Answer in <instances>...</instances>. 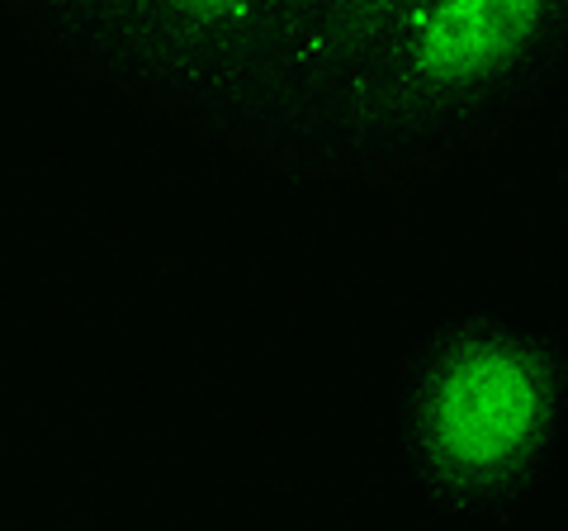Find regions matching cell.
I'll use <instances>...</instances> for the list:
<instances>
[{"label":"cell","mask_w":568,"mask_h":531,"mask_svg":"<svg viewBox=\"0 0 568 531\" xmlns=\"http://www.w3.org/2000/svg\"><path fill=\"white\" fill-rule=\"evenodd\" d=\"M52 72L256 176L313 181L361 48L304 0H6Z\"/></svg>","instance_id":"obj_1"},{"label":"cell","mask_w":568,"mask_h":531,"mask_svg":"<svg viewBox=\"0 0 568 531\" xmlns=\"http://www.w3.org/2000/svg\"><path fill=\"white\" fill-rule=\"evenodd\" d=\"M568 91V0H394L336 86L313 181L417 194L488 162Z\"/></svg>","instance_id":"obj_2"},{"label":"cell","mask_w":568,"mask_h":531,"mask_svg":"<svg viewBox=\"0 0 568 531\" xmlns=\"http://www.w3.org/2000/svg\"><path fill=\"white\" fill-rule=\"evenodd\" d=\"M388 437L426 512L469 527L521 518L568 455V338L503 304L440 313L394 370Z\"/></svg>","instance_id":"obj_3"},{"label":"cell","mask_w":568,"mask_h":531,"mask_svg":"<svg viewBox=\"0 0 568 531\" xmlns=\"http://www.w3.org/2000/svg\"><path fill=\"white\" fill-rule=\"evenodd\" d=\"M304 6H308L313 14H323V20H327V24H336V29H346V33H365V29L384 14L388 0H304Z\"/></svg>","instance_id":"obj_4"},{"label":"cell","mask_w":568,"mask_h":531,"mask_svg":"<svg viewBox=\"0 0 568 531\" xmlns=\"http://www.w3.org/2000/svg\"><path fill=\"white\" fill-rule=\"evenodd\" d=\"M388 6H394V0H388Z\"/></svg>","instance_id":"obj_5"}]
</instances>
